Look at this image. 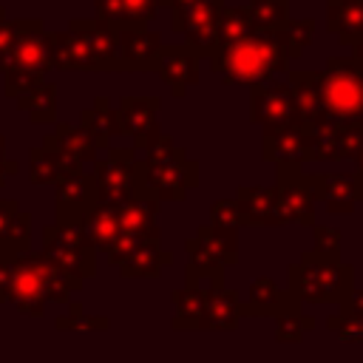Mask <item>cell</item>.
<instances>
[{
  "label": "cell",
  "instance_id": "cell-4",
  "mask_svg": "<svg viewBox=\"0 0 363 363\" xmlns=\"http://www.w3.org/2000/svg\"><path fill=\"white\" fill-rule=\"evenodd\" d=\"M139 176L145 196L162 201H182L187 190L199 184V164L170 139L159 136L139 159Z\"/></svg>",
  "mask_w": 363,
  "mask_h": 363
},
{
  "label": "cell",
  "instance_id": "cell-22",
  "mask_svg": "<svg viewBox=\"0 0 363 363\" xmlns=\"http://www.w3.org/2000/svg\"><path fill=\"white\" fill-rule=\"evenodd\" d=\"M31 250V218L14 199H0V255Z\"/></svg>",
  "mask_w": 363,
  "mask_h": 363
},
{
  "label": "cell",
  "instance_id": "cell-40",
  "mask_svg": "<svg viewBox=\"0 0 363 363\" xmlns=\"http://www.w3.org/2000/svg\"><path fill=\"white\" fill-rule=\"evenodd\" d=\"M315 252L340 261V230H335V227H315Z\"/></svg>",
  "mask_w": 363,
  "mask_h": 363
},
{
  "label": "cell",
  "instance_id": "cell-5",
  "mask_svg": "<svg viewBox=\"0 0 363 363\" xmlns=\"http://www.w3.org/2000/svg\"><path fill=\"white\" fill-rule=\"evenodd\" d=\"M51 68V31H45L43 20H20L14 45L0 68V74L6 77V96L20 99L31 88H37Z\"/></svg>",
  "mask_w": 363,
  "mask_h": 363
},
{
  "label": "cell",
  "instance_id": "cell-47",
  "mask_svg": "<svg viewBox=\"0 0 363 363\" xmlns=\"http://www.w3.org/2000/svg\"><path fill=\"white\" fill-rule=\"evenodd\" d=\"M167 3H170V0H167Z\"/></svg>",
  "mask_w": 363,
  "mask_h": 363
},
{
  "label": "cell",
  "instance_id": "cell-2",
  "mask_svg": "<svg viewBox=\"0 0 363 363\" xmlns=\"http://www.w3.org/2000/svg\"><path fill=\"white\" fill-rule=\"evenodd\" d=\"M227 85H258L289 65L281 31H252L241 40L213 45L204 57Z\"/></svg>",
  "mask_w": 363,
  "mask_h": 363
},
{
  "label": "cell",
  "instance_id": "cell-34",
  "mask_svg": "<svg viewBox=\"0 0 363 363\" xmlns=\"http://www.w3.org/2000/svg\"><path fill=\"white\" fill-rule=\"evenodd\" d=\"M244 9L255 31H281L289 20V0H250Z\"/></svg>",
  "mask_w": 363,
  "mask_h": 363
},
{
  "label": "cell",
  "instance_id": "cell-10",
  "mask_svg": "<svg viewBox=\"0 0 363 363\" xmlns=\"http://www.w3.org/2000/svg\"><path fill=\"white\" fill-rule=\"evenodd\" d=\"M306 133V162H343L357 159L363 147L360 125H340L332 119H318L303 125Z\"/></svg>",
  "mask_w": 363,
  "mask_h": 363
},
{
  "label": "cell",
  "instance_id": "cell-26",
  "mask_svg": "<svg viewBox=\"0 0 363 363\" xmlns=\"http://www.w3.org/2000/svg\"><path fill=\"white\" fill-rule=\"evenodd\" d=\"M326 26L343 45H352L363 37V0H326Z\"/></svg>",
  "mask_w": 363,
  "mask_h": 363
},
{
  "label": "cell",
  "instance_id": "cell-11",
  "mask_svg": "<svg viewBox=\"0 0 363 363\" xmlns=\"http://www.w3.org/2000/svg\"><path fill=\"white\" fill-rule=\"evenodd\" d=\"M275 201L281 224H306L315 227V193L309 187L301 164H278L275 176Z\"/></svg>",
  "mask_w": 363,
  "mask_h": 363
},
{
  "label": "cell",
  "instance_id": "cell-32",
  "mask_svg": "<svg viewBox=\"0 0 363 363\" xmlns=\"http://www.w3.org/2000/svg\"><path fill=\"white\" fill-rule=\"evenodd\" d=\"M204 292L196 286H179L173 292V329H201Z\"/></svg>",
  "mask_w": 363,
  "mask_h": 363
},
{
  "label": "cell",
  "instance_id": "cell-31",
  "mask_svg": "<svg viewBox=\"0 0 363 363\" xmlns=\"http://www.w3.org/2000/svg\"><path fill=\"white\" fill-rule=\"evenodd\" d=\"M71 170H79L74 167L71 162H65L57 150H51L48 145H40L37 150H31L28 156V176H31V184H57L65 173Z\"/></svg>",
  "mask_w": 363,
  "mask_h": 363
},
{
  "label": "cell",
  "instance_id": "cell-3",
  "mask_svg": "<svg viewBox=\"0 0 363 363\" xmlns=\"http://www.w3.org/2000/svg\"><path fill=\"white\" fill-rule=\"evenodd\" d=\"M51 65L60 71H119L113 26L94 20H71L65 31L51 34Z\"/></svg>",
  "mask_w": 363,
  "mask_h": 363
},
{
  "label": "cell",
  "instance_id": "cell-1",
  "mask_svg": "<svg viewBox=\"0 0 363 363\" xmlns=\"http://www.w3.org/2000/svg\"><path fill=\"white\" fill-rule=\"evenodd\" d=\"M0 258L6 261V275H9L6 303H11L26 315L43 318L48 301L68 303L71 295L82 289L79 278H71L62 269H57L43 252L23 250L17 255H0Z\"/></svg>",
  "mask_w": 363,
  "mask_h": 363
},
{
  "label": "cell",
  "instance_id": "cell-8",
  "mask_svg": "<svg viewBox=\"0 0 363 363\" xmlns=\"http://www.w3.org/2000/svg\"><path fill=\"white\" fill-rule=\"evenodd\" d=\"M57 269H62L71 278H91L96 272V250L91 247L82 221H62L57 218L43 230V250H40Z\"/></svg>",
  "mask_w": 363,
  "mask_h": 363
},
{
  "label": "cell",
  "instance_id": "cell-28",
  "mask_svg": "<svg viewBox=\"0 0 363 363\" xmlns=\"http://www.w3.org/2000/svg\"><path fill=\"white\" fill-rule=\"evenodd\" d=\"M82 230L96 252H108L119 238V210L113 204H96L82 216Z\"/></svg>",
  "mask_w": 363,
  "mask_h": 363
},
{
  "label": "cell",
  "instance_id": "cell-39",
  "mask_svg": "<svg viewBox=\"0 0 363 363\" xmlns=\"http://www.w3.org/2000/svg\"><path fill=\"white\" fill-rule=\"evenodd\" d=\"M210 218H213L210 227L227 230V233H235L238 227L247 224V221H244V213H241V204H238L235 199H221V201H216V204L210 207Z\"/></svg>",
  "mask_w": 363,
  "mask_h": 363
},
{
  "label": "cell",
  "instance_id": "cell-13",
  "mask_svg": "<svg viewBox=\"0 0 363 363\" xmlns=\"http://www.w3.org/2000/svg\"><path fill=\"white\" fill-rule=\"evenodd\" d=\"M252 96H250V111H252V122L261 125L264 130L269 128H284V125H298V105L292 96L289 82H258L252 85Z\"/></svg>",
  "mask_w": 363,
  "mask_h": 363
},
{
  "label": "cell",
  "instance_id": "cell-20",
  "mask_svg": "<svg viewBox=\"0 0 363 363\" xmlns=\"http://www.w3.org/2000/svg\"><path fill=\"white\" fill-rule=\"evenodd\" d=\"M264 159L275 164H303L306 162L303 122L264 130Z\"/></svg>",
  "mask_w": 363,
  "mask_h": 363
},
{
  "label": "cell",
  "instance_id": "cell-41",
  "mask_svg": "<svg viewBox=\"0 0 363 363\" xmlns=\"http://www.w3.org/2000/svg\"><path fill=\"white\" fill-rule=\"evenodd\" d=\"M326 326L335 332V335H340V337H346V340H363V318H349V315H332V318H326Z\"/></svg>",
  "mask_w": 363,
  "mask_h": 363
},
{
  "label": "cell",
  "instance_id": "cell-7",
  "mask_svg": "<svg viewBox=\"0 0 363 363\" xmlns=\"http://www.w3.org/2000/svg\"><path fill=\"white\" fill-rule=\"evenodd\" d=\"M318 94L326 119L363 128V65L352 57L326 60L318 71Z\"/></svg>",
  "mask_w": 363,
  "mask_h": 363
},
{
  "label": "cell",
  "instance_id": "cell-18",
  "mask_svg": "<svg viewBox=\"0 0 363 363\" xmlns=\"http://www.w3.org/2000/svg\"><path fill=\"white\" fill-rule=\"evenodd\" d=\"M96 184L94 176L85 170H71L57 182L54 190V207H57V218L62 221H82V216L96 207Z\"/></svg>",
  "mask_w": 363,
  "mask_h": 363
},
{
  "label": "cell",
  "instance_id": "cell-21",
  "mask_svg": "<svg viewBox=\"0 0 363 363\" xmlns=\"http://www.w3.org/2000/svg\"><path fill=\"white\" fill-rule=\"evenodd\" d=\"M295 303H301L289 289H281L272 278H255L252 284H250V292H247V301L241 303V315H269V318H275L278 312H284V309H289V306H295Z\"/></svg>",
  "mask_w": 363,
  "mask_h": 363
},
{
  "label": "cell",
  "instance_id": "cell-36",
  "mask_svg": "<svg viewBox=\"0 0 363 363\" xmlns=\"http://www.w3.org/2000/svg\"><path fill=\"white\" fill-rule=\"evenodd\" d=\"M301 306H303V303H295V306H289V309H284V312L275 315V337H278V340L298 343V340L303 337V332L315 326V318L306 315Z\"/></svg>",
  "mask_w": 363,
  "mask_h": 363
},
{
  "label": "cell",
  "instance_id": "cell-35",
  "mask_svg": "<svg viewBox=\"0 0 363 363\" xmlns=\"http://www.w3.org/2000/svg\"><path fill=\"white\" fill-rule=\"evenodd\" d=\"M252 23H250V14L244 6H224L221 9V17H218V31H216V45H224V43H233V40H241L247 34H252Z\"/></svg>",
  "mask_w": 363,
  "mask_h": 363
},
{
  "label": "cell",
  "instance_id": "cell-27",
  "mask_svg": "<svg viewBox=\"0 0 363 363\" xmlns=\"http://www.w3.org/2000/svg\"><path fill=\"white\" fill-rule=\"evenodd\" d=\"M159 6H167V0H94L96 17L111 26L147 23L156 17Z\"/></svg>",
  "mask_w": 363,
  "mask_h": 363
},
{
  "label": "cell",
  "instance_id": "cell-16",
  "mask_svg": "<svg viewBox=\"0 0 363 363\" xmlns=\"http://www.w3.org/2000/svg\"><path fill=\"white\" fill-rule=\"evenodd\" d=\"M315 201L326 204L329 213H352L363 201V179L357 173H309Z\"/></svg>",
  "mask_w": 363,
  "mask_h": 363
},
{
  "label": "cell",
  "instance_id": "cell-29",
  "mask_svg": "<svg viewBox=\"0 0 363 363\" xmlns=\"http://www.w3.org/2000/svg\"><path fill=\"white\" fill-rule=\"evenodd\" d=\"M286 82L292 88V96H295V105H298V116H301L303 125L326 119L323 108H320V94H318V71H289Z\"/></svg>",
  "mask_w": 363,
  "mask_h": 363
},
{
  "label": "cell",
  "instance_id": "cell-15",
  "mask_svg": "<svg viewBox=\"0 0 363 363\" xmlns=\"http://www.w3.org/2000/svg\"><path fill=\"white\" fill-rule=\"evenodd\" d=\"M159 96H125L119 102V130L125 136L133 139V150H147L159 136V122H156V113H159Z\"/></svg>",
  "mask_w": 363,
  "mask_h": 363
},
{
  "label": "cell",
  "instance_id": "cell-43",
  "mask_svg": "<svg viewBox=\"0 0 363 363\" xmlns=\"http://www.w3.org/2000/svg\"><path fill=\"white\" fill-rule=\"evenodd\" d=\"M17 170H20V164H17L14 159H6V139L0 136V187H3Z\"/></svg>",
  "mask_w": 363,
  "mask_h": 363
},
{
  "label": "cell",
  "instance_id": "cell-46",
  "mask_svg": "<svg viewBox=\"0 0 363 363\" xmlns=\"http://www.w3.org/2000/svg\"><path fill=\"white\" fill-rule=\"evenodd\" d=\"M3 11H6V9H3V6H0V14H3Z\"/></svg>",
  "mask_w": 363,
  "mask_h": 363
},
{
  "label": "cell",
  "instance_id": "cell-14",
  "mask_svg": "<svg viewBox=\"0 0 363 363\" xmlns=\"http://www.w3.org/2000/svg\"><path fill=\"white\" fill-rule=\"evenodd\" d=\"M224 0H196L182 14L173 17V31L184 37V43L204 60L216 45L218 17H221Z\"/></svg>",
  "mask_w": 363,
  "mask_h": 363
},
{
  "label": "cell",
  "instance_id": "cell-25",
  "mask_svg": "<svg viewBox=\"0 0 363 363\" xmlns=\"http://www.w3.org/2000/svg\"><path fill=\"white\" fill-rule=\"evenodd\" d=\"M235 201L241 204L244 221L258 227H278V201H275V184L272 187H238Z\"/></svg>",
  "mask_w": 363,
  "mask_h": 363
},
{
  "label": "cell",
  "instance_id": "cell-42",
  "mask_svg": "<svg viewBox=\"0 0 363 363\" xmlns=\"http://www.w3.org/2000/svg\"><path fill=\"white\" fill-rule=\"evenodd\" d=\"M17 28H20V20H9L6 11H3L0 14V68H3V62H6V57L11 51V45H14Z\"/></svg>",
  "mask_w": 363,
  "mask_h": 363
},
{
  "label": "cell",
  "instance_id": "cell-45",
  "mask_svg": "<svg viewBox=\"0 0 363 363\" xmlns=\"http://www.w3.org/2000/svg\"><path fill=\"white\" fill-rule=\"evenodd\" d=\"M354 173L363 179V147H360V153H357V159H354Z\"/></svg>",
  "mask_w": 363,
  "mask_h": 363
},
{
  "label": "cell",
  "instance_id": "cell-23",
  "mask_svg": "<svg viewBox=\"0 0 363 363\" xmlns=\"http://www.w3.org/2000/svg\"><path fill=\"white\" fill-rule=\"evenodd\" d=\"M167 264H173V252L162 250L159 235H156V238H147L139 247H133L130 255L119 264V269L125 278H159Z\"/></svg>",
  "mask_w": 363,
  "mask_h": 363
},
{
  "label": "cell",
  "instance_id": "cell-38",
  "mask_svg": "<svg viewBox=\"0 0 363 363\" xmlns=\"http://www.w3.org/2000/svg\"><path fill=\"white\" fill-rule=\"evenodd\" d=\"M111 320L105 315H85L79 301H68V315L54 318V329H108Z\"/></svg>",
  "mask_w": 363,
  "mask_h": 363
},
{
  "label": "cell",
  "instance_id": "cell-33",
  "mask_svg": "<svg viewBox=\"0 0 363 363\" xmlns=\"http://www.w3.org/2000/svg\"><path fill=\"white\" fill-rule=\"evenodd\" d=\"M17 105L28 113L31 122L37 125H45V122H54L57 119V88L51 82H40L37 88H31L28 94H23L17 99Z\"/></svg>",
  "mask_w": 363,
  "mask_h": 363
},
{
  "label": "cell",
  "instance_id": "cell-17",
  "mask_svg": "<svg viewBox=\"0 0 363 363\" xmlns=\"http://www.w3.org/2000/svg\"><path fill=\"white\" fill-rule=\"evenodd\" d=\"M199 62H201V57L187 43H182V45H162V54H159L153 71H159L162 82L173 91L176 99H182L199 82Z\"/></svg>",
  "mask_w": 363,
  "mask_h": 363
},
{
  "label": "cell",
  "instance_id": "cell-19",
  "mask_svg": "<svg viewBox=\"0 0 363 363\" xmlns=\"http://www.w3.org/2000/svg\"><path fill=\"white\" fill-rule=\"evenodd\" d=\"M43 145H48L51 150H57L65 162H71V164L79 167V170H82V164H91V162L96 159V153H99L96 142L88 136V130H85L82 125H68V122H60V125L45 136Z\"/></svg>",
  "mask_w": 363,
  "mask_h": 363
},
{
  "label": "cell",
  "instance_id": "cell-6",
  "mask_svg": "<svg viewBox=\"0 0 363 363\" xmlns=\"http://www.w3.org/2000/svg\"><path fill=\"white\" fill-rule=\"evenodd\" d=\"M286 289L301 303H343L354 289V267L326 258L315 250L303 252L301 261L286 269Z\"/></svg>",
  "mask_w": 363,
  "mask_h": 363
},
{
  "label": "cell",
  "instance_id": "cell-12",
  "mask_svg": "<svg viewBox=\"0 0 363 363\" xmlns=\"http://www.w3.org/2000/svg\"><path fill=\"white\" fill-rule=\"evenodd\" d=\"M116 34V65L119 71H153L162 54V34L147 23L113 26Z\"/></svg>",
  "mask_w": 363,
  "mask_h": 363
},
{
  "label": "cell",
  "instance_id": "cell-9",
  "mask_svg": "<svg viewBox=\"0 0 363 363\" xmlns=\"http://www.w3.org/2000/svg\"><path fill=\"white\" fill-rule=\"evenodd\" d=\"M91 176L96 184V204H125L136 196H145L142 176H139V159L133 147H108L105 159L91 162Z\"/></svg>",
  "mask_w": 363,
  "mask_h": 363
},
{
  "label": "cell",
  "instance_id": "cell-37",
  "mask_svg": "<svg viewBox=\"0 0 363 363\" xmlns=\"http://www.w3.org/2000/svg\"><path fill=\"white\" fill-rule=\"evenodd\" d=\"M281 34H284V45H286V57L289 60H298L303 51H306V45L312 43V34H315V20H286L284 23V28H281Z\"/></svg>",
  "mask_w": 363,
  "mask_h": 363
},
{
  "label": "cell",
  "instance_id": "cell-30",
  "mask_svg": "<svg viewBox=\"0 0 363 363\" xmlns=\"http://www.w3.org/2000/svg\"><path fill=\"white\" fill-rule=\"evenodd\" d=\"M79 125L88 130V136L96 142V147H105V150L111 147V139L122 133L119 130V116H116V111H113L108 96H96L94 108L82 111Z\"/></svg>",
  "mask_w": 363,
  "mask_h": 363
},
{
  "label": "cell",
  "instance_id": "cell-24",
  "mask_svg": "<svg viewBox=\"0 0 363 363\" xmlns=\"http://www.w3.org/2000/svg\"><path fill=\"white\" fill-rule=\"evenodd\" d=\"M241 315V301L233 289L218 286V289H207L204 292V315H201V329H221L230 332L238 326Z\"/></svg>",
  "mask_w": 363,
  "mask_h": 363
},
{
  "label": "cell",
  "instance_id": "cell-44",
  "mask_svg": "<svg viewBox=\"0 0 363 363\" xmlns=\"http://www.w3.org/2000/svg\"><path fill=\"white\" fill-rule=\"evenodd\" d=\"M352 60H354L357 65H363V37H357V40L352 43Z\"/></svg>",
  "mask_w": 363,
  "mask_h": 363
}]
</instances>
